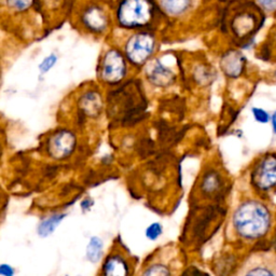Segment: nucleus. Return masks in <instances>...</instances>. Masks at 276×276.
Returning <instances> with one entry per match:
<instances>
[{
	"label": "nucleus",
	"mask_w": 276,
	"mask_h": 276,
	"mask_svg": "<svg viewBox=\"0 0 276 276\" xmlns=\"http://www.w3.org/2000/svg\"><path fill=\"white\" fill-rule=\"evenodd\" d=\"M233 224L237 233L248 240L261 237L270 227V213L256 201H247L236 209Z\"/></svg>",
	"instance_id": "f257e3e1"
},
{
	"label": "nucleus",
	"mask_w": 276,
	"mask_h": 276,
	"mask_svg": "<svg viewBox=\"0 0 276 276\" xmlns=\"http://www.w3.org/2000/svg\"><path fill=\"white\" fill-rule=\"evenodd\" d=\"M151 0H121L117 10L119 24L126 28L147 25L153 15Z\"/></svg>",
	"instance_id": "f03ea898"
},
{
	"label": "nucleus",
	"mask_w": 276,
	"mask_h": 276,
	"mask_svg": "<svg viewBox=\"0 0 276 276\" xmlns=\"http://www.w3.org/2000/svg\"><path fill=\"white\" fill-rule=\"evenodd\" d=\"M154 47H156V40L152 35L148 32H139L132 36L126 43V57L135 65H142L152 55Z\"/></svg>",
	"instance_id": "7ed1b4c3"
},
{
	"label": "nucleus",
	"mask_w": 276,
	"mask_h": 276,
	"mask_svg": "<svg viewBox=\"0 0 276 276\" xmlns=\"http://www.w3.org/2000/svg\"><path fill=\"white\" fill-rule=\"evenodd\" d=\"M125 74L126 64L122 54L117 50H110L105 54L101 68V77L105 82L117 83L124 78Z\"/></svg>",
	"instance_id": "20e7f679"
},
{
	"label": "nucleus",
	"mask_w": 276,
	"mask_h": 276,
	"mask_svg": "<svg viewBox=\"0 0 276 276\" xmlns=\"http://www.w3.org/2000/svg\"><path fill=\"white\" fill-rule=\"evenodd\" d=\"M252 181L258 189L264 191L276 186V156L268 154L262 158L253 170Z\"/></svg>",
	"instance_id": "39448f33"
},
{
	"label": "nucleus",
	"mask_w": 276,
	"mask_h": 276,
	"mask_svg": "<svg viewBox=\"0 0 276 276\" xmlns=\"http://www.w3.org/2000/svg\"><path fill=\"white\" fill-rule=\"evenodd\" d=\"M76 147V137L70 131L62 130L55 133L49 140V153L54 159L62 160L70 156Z\"/></svg>",
	"instance_id": "423d86ee"
},
{
	"label": "nucleus",
	"mask_w": 276,
	"mask_h": 276,
	"mask_svg": "<svg viewBox=\"0 0 276 276\" xmlns=\"http://www.w3.org/2000/svg\"><path fill=\"white\" fill-rule=\"evenodd\" d=\"M82 23L89 30L101 32L107 28L108 16L102 7L92 4L82 13Z\"/></svg>",
	"instance_id": "0eeeda50"
},
{
	"label": "nucleus",
	"mask_w": 276,
	"mask_h": 276,
	"mask_svg": "<svg viewBox=\"0 0 276 276\" xmlns=\"http://www.w3.org/2000/svg\"><path fill=\"white\" fill-rule=\"evenodd\" d=\"M245 58L240 52L230 51L224 55L221 60V67L222 70L229 77L235 78L239 77L244 68Z\"/></svg>",
	"instance_id": "6e6552de"
},
{
	"label": "nucleus",
	"mask_w": 276,
	"mask_h": 276,
	"mask_svg": "<svg viewBox=\"0 0 276 276\" xmlns=\"http://www.w3.org/2000/svg\"><path fill=\"white\" fill-rule=\"evenodd\" d=\"M257 24L256 16L250 12H244L235 16L233 21V30L237 36H246L252 31Z\"/></svg>",
	"instance_id": "1a4fd4ad"
},
{
	"label": "nucleus",
	"mask_w": 276,
	"mask_h": 276,
	"mask_svg": "<svg viewBox=\"0 0 276 276\" xmlns=\"http://www.w3.org/2000/svg\"><path fill=\"white\" fill-rule=\"evenodd\" d=\"M149 80H150L154 85L158 86H165L172 83L173 81V73L169 69L160 63L157 62L153 65V67L150 68L148 73Z\"/></svg>",
	"instance_id": "9d476101"
},
{
	"label": "nucleus",
	"mask_w": 276,
	"mask_h": 276,
	"mask_svg": "<svg viewBox=\"0 0 276 276\" xmlns=\"http://www.w3.org/2000/svg\"><path fill=\"white\" fill-rule=\"evenodd\" d=\"M103 272L106 275H126L129 267L123 258L115 255L108 258L103 267Z\"/></svg>",
	"instance_id": "9b49d317"
},
{
	"label": "nucleus",
	"mask_w": 276,
	"mask_h": 276,
	"mask_svg": "<svg viewBox=\"0 0 276 276\" xmlns=\"http://www.w3.org/2000/svg\"><path fill=\"white\" fill-rule=\"evenodd\" d=\"M192 0H161V7L168 15L178 16L187 12L191 5Z\"/></svg>",
	"instance_id": "f8f14e48"
},
{
	"label": "nucleus",
	"mask_w": 276,
	"mask_h": 276,
	"mask_svg": "<svg viewBox=\"0 0 276 276\" xmlns=\"http://www.w3.org/2000/svg\"><path fill=\"white\" fill-rule=\"evenodd\" d=\"M81 106L84 109V111H86L91 115H94L99 111V109L102 107L101 97H99L98 94L94 92L87 93L85 94V96L82 98Z\"/></svg>",
	"instance_id": "ddd939ff"
},
{
	"label": "nucleus",
	"mask_w": 276,
	"mask_h": 276,
	"mask_svg": "<svg viewBox=\"0 0 276 276\" xmlns=\"http://www.w3.org/2000/svg\"><path fill=\"white\" fill-rule=\"evenodd\" d=\"M103 242L99 237L94 236L86 247V257L92 262H97L103 253Z\"/></svg>",
	"instance_id": "4468645a"
},
{
	"label": "nucleus",
	"mask_w": 276,
	"mask_h": 276,
	"mask_svg": "<svg viewBox=\"0 0 276 276\" xmlns=\"http://www.w3.org/2000/svg\"><path fill=\"white\" fill-rule=\"evenodd\" d=\"M65 215H54V216L46 219L45 221L41 222V224L39 225V229H38L39 234L41 236H48L53 233L54 230L56 229L58 223L62 221Z\"/></svg>",
	"instance_id": "2eb2a0df"
},
{
	"label": "nucleus",
	"mask_w": 276,
	"mask_h": 276,
	"mask_svg": "<svg viewBox=\"0 0 276 276\" xmlns=\"http://www.w3.org/2000/svg\"><path fill=\"white\" fill-rule=\"evenodd\" d=\"M8 5L15 11H25L31 7L34 0H7Z\"/></svg>",
	"instance_id": "dca6fc26"
},
{
	"label": "nucleus",
	"mask_w": 276,
	"mask_h": 276,
	"mask_svg": "<svg viewBox=\"0 0 276 276\" xmlns=\"http://www.w3.org/2000/svg\"><path fill=\"white\" fill-rule=\"evenodd\" d=\"M161 234H162V225L158 222L151 223L146 230V236L150 241H156Z\"/></svg>",
	"instance_id": "f3484780"
},
{
	"label": "nucleus",
	"mask_w": 276,
	"mask_h": 276,
	"mask_svg": "<svg viewBox=\"0 0 276 276\" xmlns=\"http://www.w3.org/2000/svg\"><path fill=\"white\" fill-rule=\"evenodd\" d=\"M56 62H57V56H56V55H55V54L49 55L48 57H46L45 59H43V62L39 66L40 73L41 74L48 73V71L51 69L55 64H56Z\"/></svg>",
	"instance_id": "a211bd4d"
},
{
	"label": "nucleus",
	"mask_w": 276,
	"mask_h": 276,
	"mask_svg": "<svg viewBox=\"0 0 276 276\" xmlns=\"http://www.w3.org/2000/svg\"><path fill=\"white\" fill-rule=\"evenodd\" d=\"M143 275H169L168 269L162 264H154L143 272Z\"/></svg>",
	"instance_id": "6ab92c4d"
},
{
	"label": "nucleus",
	"mask_w": 276,
	"mask_h": 276,
	"mask_svg": "<svg viewBox=\"0 0 276 276\" xmlns=\"http://www.w3.org/2000/svg\"><path fill=\"white\" fill-rule=\"evenodd\" d=\"M251 111L253 114V118H255L256 121H258L259 123H268L269 122L270 115L266 110H263L261 108H252Z\"/></svg>",
	"instance_id": "aec40b11"
},
{
	"label": "nucleus",
	"mask_w": 276,
	"mask_h": 276,
	"mask_svg": "<svg viewBox=\"0 0 276 276\" xmlns=\"http://www.w3.org/2000/svg\"><path fill=\"white\" fill-rule=\"evenodd\" d=\"M218 178L215 175H209L204 181V189L206 191H214L218 186Z\"/></svg>",
	"instance_id": "412c9836"
},
{
	"label": "nucleus",
	"mask_w": 276,
	"mask_h": 276,
	"mask_svg": "<svg viewBox=\"0 0 276 276\" xmlns=\"http://www.w3.org/2000/svg\"><path fill=\"white\" fill-rule=\"evenodd\" d=\"M257 3L268 12L276 11V0H257Z\"/></svg>",
	"instance_id": "4be33fe9"
},
{
	"label": "nucleus",
	"mask_w": 276,
	"mask_h": 276,
	"mask_svg": "<svg viewBox=\"0 0 276 276\" xmlns=\"http://www.w3.org/2000/svg\"><path fill=\"white\" fill-rule=\"evenodd\" d=\"M13 269L11 268L10 266H7V264H1L0 267V274L4 275V276H11L13 275Z\"/></svg>",
	"instance_id": "5701e85b"
},
{
	"label": "nucleus",
	"mask_w": 276,
	"mask_h": 276,
	"mask_svg": "<svg viewBox=\"0 0 276 276\" xmlns=\"http://www.w3.org/2000/svg\"><path fill=\"white\" fill-rule=\"evenodd\" d=\"M248 274H250V275H273V273L271 271H268V270H260V269L252 270V271L248 272Z\"/></svg>",
	"instance_id": "b1692460"
},
{
	"label": "nucleus",
	"mask_w": 276,
	"mask_h": 276,
	"mask_svg": "<svg viewBox=\"0 0 276 276\" xmlns=\"http://www.w3.org/2000/svg\"><path fill=\"white\" fill-rule=\"evenodd\" d=\"M272 126H273L274 133H276V111L272 115Z\"/></svg>",
	"instance_id": "393cba45"
}]
</instances>
